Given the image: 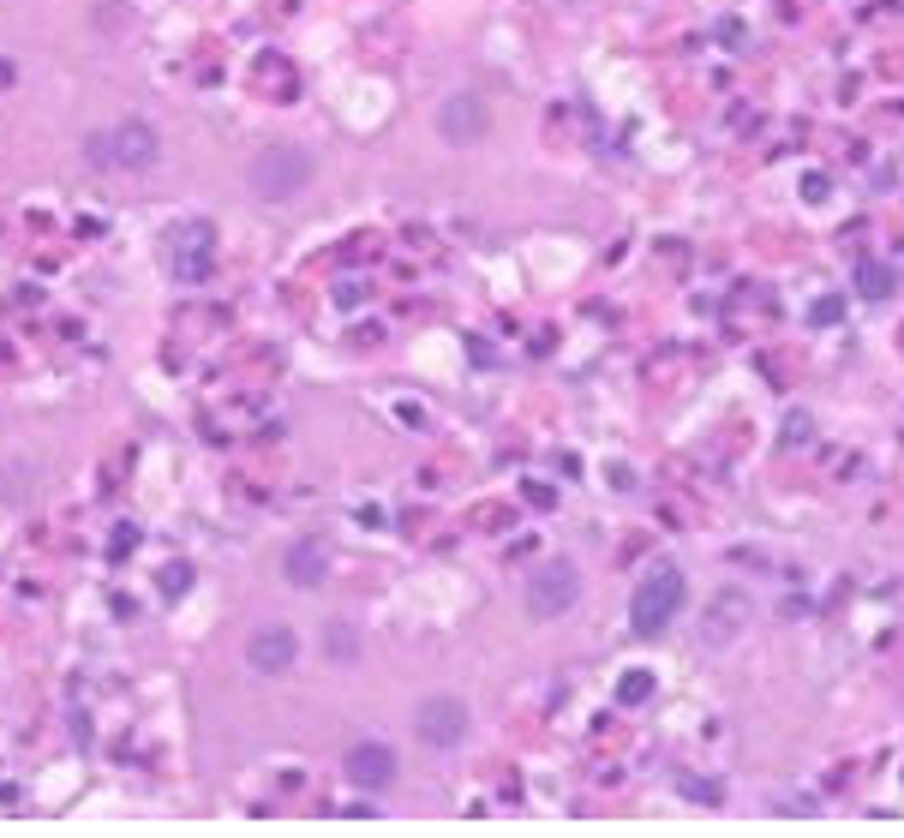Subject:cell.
Returning <instances> with one entry per match:
<instances>
[{"label": "cell", "instance_id": "6da1fadb", "mask_svg": "<svg viewBox=\"0 0 904 838\" xmlns=\"http://www.w3.org/2000/svg\"><path fill=\"white\" fill-rule=\"evenodd\" d=\"M84 156L96 162V168H156V156H162V138H156V126L151 121H121V126H109V132H96L91 144H84Z\"/></svg>", "mask_w": 904, "mask_h": 838}, {"label": "cell", "instance_id": "7a4b0ae2", "mask_svg": "<svg viewBox=\"0 0 904 838\" xmlns=\"http://www.w3.org/2000/svg\"><path fill=\"white\" fill-rule=\"evenodd\" d=\"M677 606H684V576H677V569H654V576L641 581V593H635V606H629L635 635H659V629L677 617Z\"/></svg>", "mask_w": 904, "mask_h": 838}, {"label": "cell", "instance_id": "3957f363", "mask_svg": "<svg viewBox=\"0 0 904 838\" xmlns=\"http://www.w3.org/2000/svg\"><path fill=\"white\" fill-rule=\"evenodd\" d=\"M251 193L258 198H294L306 193V180H312V156L306 151H264L258 162H251Z\"/></svg>", "mask_w": 904, "mask_h": 838}, {"label": "cell", "instance_id": "277c9868", "mask_svg": "<svg viewBox=\"0 0 904 838\" xmlns=\"http://www.w3.org/2000/svg\"><path fill=\"white\" fill-rule=\"evenodd\" d=\"M582 599V576H575V563H545V569H533V581H527V611L540 617H563Z\"/></svg>", "mask_w": 904, "mask_h": 838}, {"label": "cell", "instance_id": "5b68a950", "mask_svg": "<svg viewBox=\"0 0 904 838\" xmlns=\"http://www.w3.org/2000/svg\"><path fill=\"white\" fill-rule=\"evenodd\" d=\"M413 731H420V743H432V748H455L468 737V701L425 695L420 707H413Z\"/></svg>", "mask_w": 904, "mask_h": 838}, {"label": "cell", "instance_id": "8992f818", "mask_svg": "<svg viewBox=\"0 0 904 838\" xmlns=\"http://www.w3.org/2000/svg\"><path fill=\"white\" fill-rule=\"evenodd\" d=\"M174 270H181V282H204V276L216 270V234L210 223H186L181 240H174Z\"/></svg>", "mask_w": 904, "mask_h": 838}, {"label": "cell", "instance_id": "52a82bcc", "mask_svg": "<svg viewBox=\"0 0 904 838\" xmlns=\"http://www.w3.org/2000/svg\"><path fill=\"white\" fill-rule=\"evenodd\" d=\"M342 767H348V785L383 790V785H396V748L390 743H353Z\"/></svg>", "mask_w": 904, "mask_h": 838}, {"label": "cell", "instance_id": "ba28073f", "mask_svg": "<svg viewBox=\"0 0 904 838\" xmlns=\"http://www.w3.org/2000/svg\"><path fill=\"white\" fill-rule=\"evenodd\" d=\"M294 653H300V641H294V629H258V635L246 641V665L264 671V677H276V671L294 665Z\"/></svg>", "mask_w": 904, "mask_h": 838}, {"label": "cell", "instance_id": "9c48e42d", "mask_svg": "<svg viewBox=\"0 0 904 838\" xmlns=\"http://www.w3.org/2000/svg\"><path fill=\"white\" fill-rule=\"evenodd\" d=\"M438 126H443V138H450V144H468V138H480V132H485V108L473 96H450V102H443V114H438Z\"/></svg>", "mask_w": 904, "mask_h": 838}, {"label": "cell", "instance_id": "30bf717a", "mask_svg": "<svg viewBox=\"0 0 904 838\" xmlns=\"http://www.w3.org/2000/svg\"><path fill=\"white\" fill-rule=\"evenodd\" d=\"M288 581L294 587H323V576H330V557H323L318 539H300V546H288Z\"/></svg>", "mask_w": 904, "mask_h": 838}, {"label": "cell", "instance_id": "8fae6325", "mask_svg": "<svg viewBox=\"0 0 904 838\" xmlns=\"http://www.w3.org/2000/svg\"><path fill=\"white\" fill-rule=\"evenodd\" d=\"M323 653L353 665V659H360V635H353V623H330V629H323Z\"/></svg>", "mask_w": 904, "mask_h": 838}, {"label": "cell", "instance_id": "7c38bea8", "mask_svg": "<svg viewBox=\"0 0 904 838\" xmlns=\"http://www.w3.org/2000/svg\"><path fill=\"white\" fill-rule=\"evenodd\" d=\"M856 288H863L869 300H886V293H893V276H886L881 263H863V276H856Z\"/></svg>", "mask_w": 904, "mask_h": 838}, {"label": "cell", "instance_id": "4fadbf2b", "mask_svg": "<svg viewBox=\"0 0 904 838\" xmlns=\"http://www.w3.org/2000/svg\"><path fill=\"white\" fill-rule=\"evenodd\" d=\"M186 581H192V569H186V563H168V569H162V587H168V593H181Z\"/></svg>", "mask_w": 904, "mask_h": 838}, {"label": "cell", "instance_id": "5bb4252c", "mask_svg": "<svg viewBox=\"0 0 904 838\" xmlns=\"http://www.w3.org/2000/svg\"><path fill=\"white\" fill-rule=\"evenodd\" d=\"M647 695V677H641V671H635V677L624 683V701H641Z\"/></svg>", "mask_w": 904, "mask_h": 838}]
</instances>
